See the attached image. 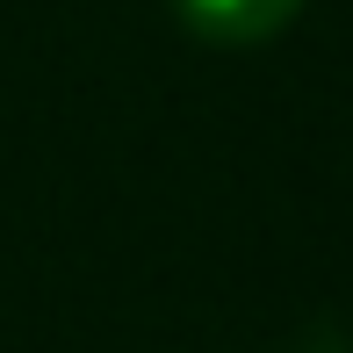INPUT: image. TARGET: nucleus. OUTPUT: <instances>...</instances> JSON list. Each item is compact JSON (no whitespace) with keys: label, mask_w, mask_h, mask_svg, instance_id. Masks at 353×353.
Returning <instances> with one entry per match:
<instances>
[{"label":"nucleus","mask_w":353,"mask_h":353,"mask_svg":"<svg viewBox=\"0 0 353 353\" xmlns=\"http://www.w3.org/2000/svg\"><path fill=\"white\" fill-rule=\"evenodd\" d=\"M173 8H181V22L195 29L202 43L245 51V43H267L274 29H288L303 0H173Z\"/></svg>","instance_id":"obj_1"}]
</instances>
